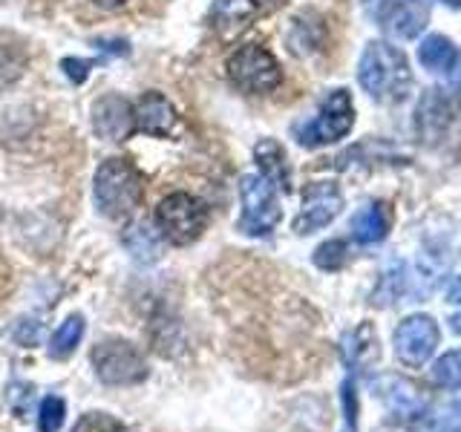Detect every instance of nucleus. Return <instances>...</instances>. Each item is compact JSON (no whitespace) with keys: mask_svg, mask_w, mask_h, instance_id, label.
<instances>
[{"mask_svg":"<svg viewBox=\"0 0 461 432\" xmlns=\"http://www.w3.org/2000/svg\"><path fill=\"white\" fill-rule=\"evenodd\" d=\"M381 398L386 400L389 412L398 415L401 421H415V418H421L427 412V400L421 395V389H415L403 378H386L381 386Z\"/></svg>","mask_w":461,"mask_h":432,"instance_id":"14","label":"nucleus"},{"mask_svg":"<svg viewBox=\"0 0 461 432\" xmlns=\"http://www.w3.org/2000/svg\"><path fill=\"white\" fill-rule=\"evenodd\" d=\"M378 23L386 35L410 40L429 23V0H381Z\"/></svg>","mask_w":461,"mask_h":432,"instance_id":"11","label":"nucleus"},{"mask_svg":"<svg viewBox=\"0 0 461 432\" xmlns=\"http://www.w3.org/2000/svg\"><path fill=\"white\" fill-rule=\"evenodd\" d=\"M93 130H95V136L98 139H104V141H115V144H122L127 141L130 136L136 133V127H133V104L119 95V93H107V95H98L93 101Z\"/></svg>","mask_w":461,"mask_h":432,"instance_id":"10","label":"nucleus"},{"mask_svg":"<svg viewBox=\"0 0 461 432\" xmlns=\"http://www.w3.org/2000/svg\"><path fill=\"white\" fill-rule=\"evenodd\" d=\"M458 432H461V429H458Z\"/></svg>","mask_w":461,"mask_h":432,"instance_id":"38","label":"nucleus"},{"mask_svg":"<svg viewBox=\"0 0 461 432\" xmlns=\"http://www.w3.org/2000/svg\"><path fill=\"white\" fill-rule=\"evenodd\" d=\"M257 14H263L257 0H216L211 21L216 29H222V32H237V29L249 26Z\"/></svg>","mask_w":461,"mask_h":432,"instance_id":"19","label":"nucleus"},{"mask_svg":"<svg viewBox=\"0 0 461 432\" xmlns=\"http://www.w3.org/2000/svg\"><path fill=\"white\" fill-rule=\"evenodd\" d=\"M93 369L101 383L107 386H136L148 378V360L130 340L107 338L93 346Z\"/></svg>","mask_w":461,"mask_h":432,"instance_id":"5","label":"nucleus"},{"mask_svg":"<svg viewBox=\"0 0 461 432\" xmlns=\"http://www.w3.org/2000/svg\"><path fill=\"white\" fill-rule=\"evenodd\" d=\"M72 432H127V427L107 412H86Z\"/></svg>","mask_w":461,"mask_h":432,"instance_id":"27","label":"nucleus"},{"mask_svg":"<svg viewBox=\"0 0 461 432\" xmlns=\"http://www.w3.org/2000/svg\"><path fill=\"white\" fill-rule=\"evenodd\" d=\"M29 67V50L26 40L14 32H0V93L14 86Z\"/></svg>","mask_w":461,"mask_h":432,"instance_id":"17","label":"nucleus"},{"mask_svg":"<svg viewBox=\"0 0 461 432\" xmlns=\"http://www.w3.org/2000/svg\"><path fill=\"white\" fill-rule=\"evenodd\" d=\"M343 208V194L338 184L331 182H314L303 191V205L300 213L294 216V234L306 237L314 230L326 228Z\"/></svg>","mask_w":461,"mask_h":432,"instance_id":"9","label":"nucleus"},{"mask_svg":"<svg viewBox=\"0 0 461 432\" xmlns=\"http://www.w3.org/2000/svg\"><path fill=\"white\" fill-rule=\"evenodd\" d=\"M208 228V208L194 194L176 191L156 205V230L165 242L185 248L194 245Z\"/></svg>","mask_w":461,"mask_h":432,"instance_id":"3","label":"nucleus"},{"mask_svg":"<svg viewBox=\"0 0 461 432\" xmlns=\"http://www.w3.org/2000/svg\"><path fill=\"white\" fill-rule=\"evenodd\" d=\"M41 323H32V320H23L18 323V328H14V340H18L21 346H35L41 340Z\"/></svg>","mask_w":461,"mask_h":432,"instance_id":"30","label":"nucleus"},{"mask_svg":"<svg viewBox=\"0 0 461 432\" xmlns=\"http://www.w3.org/2000/svg\"><path fill=\"white\" fill-rule=\"evenodd\" d=\"M64 415H67V407H64V400L61 398H43L41 400V410H38V427L41 432H58L64 424Z\"/></svg>","mask_w":461,"mask_h":432,"instance_id":"26","label":"nucleus"},{"mask_svg":"<svg viewBox=\"0 0 461 432\" xmlns=\"http://www.w3.org/2000/svg\"><path fill=\"white\" fill-rule=\"evenodd\" d=\"M340 400H343V432H357V392L352 378L343 381Z\"/></svg>","mask_w":461,"mask_h":432,"instance_id":"28","label":"nucleus"},{"mask_svg":"<svg viewBox=\"0 0 461 432\" xmlns=\"http://www.w3.org/2000/svg\"><path fill=\"white\" fill-rule=\"evenodd\" d=\"M450 328L456 331V335H461V314H453L450 317Z\"/></svg>","mask_w":461,"mask_h":432,"instance_id":"34","label":"nucleus"},{"mask_svg":"<svg viewBox=\"0 0 461 432\" xmlns=\"http://www.w3.org/2000/svg\"><path fill=\"white\" fill-rule=\"evenodd\" d=\"M81 338H84V317L81 314H69L67 320L58 326V331H55L52 340H50V355L55 360L69 357L72 352L78 349Z\"/></svg>","mask_w":461,"mask_h":432,"instance_id":"21","label":"nucleus"},{"mask_svg":"<svg viewBox=\"0 0 461 432\" xmlns=\"http://www.w3.org/2000/svg\"><path fill=\"white\" fill-rule=\"evenodd\" d=\"M418 61L424 64L429 72H450L458 64V50L453 47L450 38L444 35H429L424 43L418 47Z\"/></svg>","mask_w":461,"mask_h":432,"instance_id":"20","label":"nucleus"},{"mask_svg":"<svg viewBox=\"0 0 461 432\" xmlns=\"http://www.w3.org/2000/svg\"><path fill=\"white\" fill-rule=\"evenodd\" d=\"M95 47L101 52H107V55H127L130 52V43L122 40V38H115V40H95Z\"/></svg>","mask_w":461,"mask_h":432,"instance_id":"31","label":"nucleus"},{"mask_svg":"<svg viewBox=\"0 0 461 432\" xmlns=\"http://www.w3.org/2000/svg\"><path fill=\"white\" fill-rule=\"evenodd\" d=\"M95 67V61H84V58H64L61 61V69H64V76L72 81V84H84L86 78H90V69Z\"/></svg>","mask_w":461,"mask_h":432,"instance_id":"29","label":"nucleus"},{"mask_svg":"<svg viewBox=\"0 0 461 432\" xmlns=\"http://www.w3.org/2000/svg\"><path fill=\"white\" fill-rule=\"evenodd\" d=\"M357 81L375 101L401 104L412 90V72H410L407 55L384 40L366 43V50L360 55V64H357Z\"/></svg>","mask_w":461,"mask_h":432,"instance_id":"1","label":"nucleus"},{"mask_svg":"<svg viewBox=\"0 0 461 432\" xmlns=\"http://www.w3.org/2000/svg\"><path fill=\"white\" fill-rule=\"evenodd\" d=\"M93 194L101 213L110 220H122L139 208L144 196V176L130 158H104L95 170Z\"/></svg>","mask_w":461,"mask_h":432,"instance_id":"2","label":"nucleus"},{"mask_svg":"<svg viewBox=\"0 0 461 432\" xmlns=\"http://www.w3.org/2000/svg\"><path fill=\"white\" fill-rule=\"evenodd\" d=\"M364 4H369V0H364Z\"/></svg>","mask_w":461,"mask_h":432,"instance_id":"37","label":"nucleus"},{"mask_svg":"<svg viewBox=\"0 0 461 432\" xmlns=\"http://www.w3.org/2000/svg\"><path fill=\"white\" fill-rule=\"evenodd\" d=\"M240 202H242V213H240L242 234L268 237L271 230L277 228L283 216L277 187L259 176V173H249V176L240 182Z\"/></svg>","mask_w":461,"mask_h":432,"instance_id":"7","label":"nucleus"},{"mask_svg":"<svg viewBox=\"0 0 461 432\" xmlns=\"http://www.w3.org/2000/svg\"><path fill=\"white\" fill-rule=\"evenodd\" d=\"M179 122V112L173 107V101L162 93H144L133 104V127L136 133L167 139L173 136Z\"/></svg>","mask_w":461,"mask_h":432,"instance_id":"12","label":"nucleus"},{"mask_svg":"<svg viewBox=\"0 0 461 432\" xmlns=\"http://www.w3.org/2000/svg\"><path fill=\"white\" fill-rule=\"evenodd\" d=\"M432 381H436L441 389H447V392L461 389V349H453L436 360V366H432Z\"/></svg>","mask_w":461,"mask_h":432,"instance_id":"23","label":"nucleus"},{"mask_svg":"<svg viewBox=\"0 0 461 432\" xmlns=\"http://www.w3.org/2000/svg\"><path fill=\"white\" fill-rule=\"evenodd\" d=\"M447 302H453V306H461V277H456L447 288Z\"/></svg>","mask_w":461,"mask_h":432,"instance_id":"32","label":"nucleus"},{"mask_svg":"<svg viewBox=\"0 0 461 432\" xmlns=\"http://www.w3.org/2000/svg\"><path fill=\"white\" fill-rule=\"evenodd\" d=\"M458 90H461V76H458Z\"/></svg>","mask_w":461,"mask_h":432,"instance_id":"36","label":"nucleus"},{"mask_svg":"<svg viewBox=\"0 0 461 432\" xmlns=\"http://www.w3.org/2000/svg\"><path fill=\"white\" fill-rule=\"evenodd\" d=\"M225 72L228 81L249 95H266L277 90L283 81L280 61L266 47H259V43H245L237 52H230Z\"/></svg>","mask_w":461,"mask_h":432,"instance_id":"4","label":"nucleus"},{"mask_svg":"<svg viewBox=\"0 0 461 432\" xmlns=\"http://www.w3.org/2000/svg\"><path fill=\"white\" fill-rule=\"evenodd\" d=\"M93 4L98 6V9H107V12H113V9H122L127 0H93Z\"/></svg>","mask_w":461,"mask_h":432,"instance_id":"33","label":"nucleus"},{"mask_svg":"<svg viewBox=\"0 0 461 432\" xmlns=\"http://www.w3.org/2000/svg\"><path fill=\"white\" fill-rule=\"evenodd\" d=\"M438 340H441V331H438L436 320L427 314L403 317L395 328V335H393L395 355H398L401 364L410 366V369L424 366L432 357V352H436Z\"/></svg>","mask_w":461,"mask_h":432,"instance_id":"8","label":"nucleus"},{"mask_svg":"<svg viewBox=\"0 0 461 432\" xmlns=\"http://www.w3.org/2000/svg\"><path fill=\"white\" fill-rule=\"evenodd\" d=\"M124 239H127L130 254H133L139 263H153V259H158V242L144 225H136Z\"/></svg>","mask_w":461,"mask_h":432,"instance_id":"25","label":"nucleus"},{"mask_svg":"<svg viewBox=\"0 0 461 432\" xmlns=\"http://www.w3.org/2000/svg\"><path fill=\"white\" fill-rule=\"evenodd\" d=\"M355 127V104L349 90H331L323 101L321 110L312 122L297 127V141L303 148H323V144H335L343 136H349Z\"/></svg>","mask_w":461,"mask_h":432,"instance_id":"6","label":"nucleus"},{"mask_svg":"<svg viewBox=\"0 0 461 432\" xmlns=\"http://www.w3.org/2000/svg\"><path fill=\"white\" fill-rule=\"evenodd\" d=\"M340 352H343V364L349 369H366L369 364L378 360V335L369 323L352 328L349 335L343 338L340 343Z\"/></svg>","mask_w":461,"mask_h":432,"instance_id":"18","label":"nucleus"},{"mask_svg":"<svg viewBox=\"0 0 461 432\" xmlns=\"http://www.w3.org/2000/svg\"><path fill=\"white\" fill-rule=\"evenodd\" d=\"M441 4H447L450 9H461V0H441Z\"/></svg>","mask_w":461,"mask_h":432,"instance_id":"35","label":"nucleus"},{"mask_svg":"<svg viewBox=\"0 0 461 432\" xmlns=\"http://www.w3.org/2000/svg\"><path fill=\"white\" fill-rule=\"evenodd\" d=\"M254 162L259 167V176L280 187V191H292V170H288V158L280 141L259 139L254 148Z\"/></svg>","mask_w":461,"mask_h":432,"instance_id":"15","label":"nucleus"},{"mask_svg":"<svg viewBox=\"0 0 461 432\" xmlns=\"http://www.w3.org/2000/svg\"><path fill=\"white\" fill-rule=\"evenodd\" d=\"M312 259L321 271H340L346 266V259H349V245L343 239H329L323 245H317Z\"/></svg>","mask_w":461,"mask_h":432,"instance_id":"24","label":"nucleus"},{"mask_svg":"<svg viewBox=\"0 0 461 432\" xmlns=\"http://www.w3.org/2000/svg\"><path fill=\"white\" fill-rule=\"evenodd\" d=\"M389 225H393V213L384 202H369L352 216V239L360 245H375L386 239Z\"/></svg>","mask_w":461,"mask_h":432,"instance_id":"16","label":"nucleus"},{"mask_svg":"<svg viewBox=\"0 0 461 432\" xmlns=\"http://www.w3.org/2000/svg\"><path fill=\"white\" fill-rule=\"evenodd\" d=\"M403 285H407V271H403L401 259H395V263L381 274L378 288H375V294H372V302L375 306H393V302L401 300Z\"/></svg>","mask_w":461,"mask_h":432,"instance_id":"22","label":"nucleus"},{"mask_svg":"<svg viewBox=\"0 0 461 432\" xmlns=\"http://www.w3.org/2000/svg\"><path fill=\"white\" fill-rule=\"evenodd\" d=\"M450 124H453L450 98L444 95V90H427L421 101H418V112H415L418 139L424 144H438L447 136Z\"/></svg>","mask_w":461,"mask_h":432,"instance_id":"13","label":"nucleus"}]
</instances>
